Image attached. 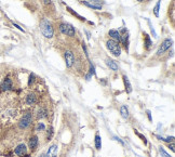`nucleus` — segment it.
Here are the masks:
<instances>
[{"mask_svg": "<svg viewBox=\"0 0 175 157\" xmlns=\"http://www.w3.org/2000/svg\"><path fill=\"white\" fill-rule=\"evenodd\" d=\"M40 30L46 38H52L53 35H54V29H53L52 24L46 19H42V21L40 22Z\"/></svg>", "mask_w": 175, "mask_h": 157, "instance_id": "obj_1", "label": "nucleus"}, {"mask_svg": "<svg viewBox=\"0 0 175 157\" xmlns=\"http://www.w3.org/2000/svg\"><path fill=\"white\" fill-rule=\"evenodd\" d=\"M106 47L115 57H119L121 54V47H120V42H118V41L109 39V40L106 41Z\"/></svg>", "mask_w": 175, "mask_h": 157, "instance_id": "obj_2", "label": "nucleus"}, {"mask_svg": "<svg viewBox=\"0 0 175 157\" xmlns=\"http://www.w3.org/2000/svg\"><path fill=\"white\" fill-rule=\"evenodd\" d=\"M60 30L61 33L66 35V36L69 37H74L76 35V30H75V27L71 25V24L68 23H62L60 25Z\"/></svg>", "mask_w": 175, "mask_h": 157, "instance_id": "obj_3", "label": "nucleus"}, {"mask_svg": "<svg viewBox=\"0 0 175 157\" xmlns=\"http://www.w3.org/2000/svg\"><path fill=\"white\" fill-rule=\"evenodd\" d=\"M31 119H33L31 113L25 114V115L22 117V119L20 120V124H19V126H20L21 129H25V128L28 127V126L30 125V123H31Z\"/></svg>", "mask_w": 175, "mask_h": 157, "instance_id": "obj_4", "label": "nucleus"}, {"mask_svg": "<svg viewBox=\"0 0 175 157\" xmlns=\"http://www.w3.org/2000/svg\"><path fill=\"white\" fill-rule=\"evenodd\" d=\"M172 46V40L171 39H169V38H166V39H164L163 40V42L161 44V46H160V48L158 49V51H157V54L158 55H161V54H163L165 52V51L168 50V49H170Z\"/></svg>", "mask_w": 175, "mask_h": 157, "instance_id": "obj_5", "label": "nucleus"}, {"mask_svg": "<svg viewBox=\"0 0 175 157\" xmlns=\"http://www.w3.org/2000/svg\"><path fill=\"white\" fill-rule=\"evenodd\" d=\"M64 57H65V63H66V66L68 68L73 66L74 63H75V57H74V53L71 51H66L65 54H64Z\"/></svg>", "mask_w": 175, "mask_h": 157, "instance_id": "obj_6", "label": "nucleus"}, {"mask_svg": "<svg viewBox=\"0 0 175 157\" xmlns=\"http://www.w3.org/2000/svg\"><path fill=\"white\" fill-rule=\"evenodd\" d=\"M15 154L19 155V156H25L27 153V147L25 144H20V145H17L16 148L14 150Z\"/></svg>", "mask_w": 175, "mask_h": 157, "instance_id": "obj_7", "label": "nucleus"}, {"mask_svg": "<svg viewBox=\"0 0 175 157\" xmlns=\"http://www.w3.org/2000/svg\"><path fill=\"white\" fill-rule=\"evenodd\" d=\"M0 88H1V90H4V91L11 90V89H12V80H11L9 77H7L4 80V82L1 84Z\"/></svg>", "mask_w": 175, "mask_h": 157, "instance_id": "obj_8", "label": "nucleus"}, {"mask_svg": "<svg viewBox=\"0 0 175 157\" xmlns=\"http://www.w3.org/2000/svg\"><path fill=\"white\" fill-rule=\"evenodd\" d=\"M120 44H122L126 48V50H129V33H124L121 35V39H120Z\"/></svg>", "mask_w": 175, "mask_h": 157, "instance_id": "obj_9", "label": "nucleus"}, {"mask_svg": "<svg viewBox=\"0 0 175 157\" xmlns=\"http://www.w3.org/2000/svg\"><path fill=\"white\" fill-rule=\"evenodd\" d=\"M108 35L111 37L112 40H116V41H118V42H120V39H121V35H120V33L117 29H110V30H109Z\"/></svg>", "mask_w": 175, "mask_h": 157, "instance_id": "obj_10", "label": "nucleus"}, {"mask_svg": "<svg viewBox=\"0 0 175 157\" xmlns=\"http://www.w3.org/2000/svg\"><path fill=\"white\" fill-rule=\"evenodd\" d=\"M57 145L56 144H53V145H51L49 148V151H48V153L46 154V157H56V155H57Z\"/></svg>", "mask_w": 175, "mask_h": 157, "instance_id": "obj_11", "label": "nucleus"}, {"mask_svg": "<svg viewBox=\"0 0 175 157\" xmlns=\"http://www.w3.org/2000/svg\"><path fill=\"white\" fill-rule=\"evenodd\" d=\"M106 64H107V66H108L111 70H114V72H118V70H119V67H118L117 63H116L115 61L110 60V59H107V60H106Z\"/></svg>", "mask_w": 175, "mask_h": 157, "instance_id": "obj_12", "label": "nucleus"}, {"mask_svg": "<svg viewBox=\"0 0 175 157\" xmlns=\"http://www.w3.org/2000/svg\"><path fill=\"white\" fill-rule=\"evenodd\" d=\"M122 78H123V84H124V87H126V91L128 92V93H131V92H132V86H131V84H130L129 78H128L126 75H123Z\"/></svg>", "mask_w": 175, "mask_h": 157, "instance_id": "obj_13", "label": "nucleus"}, {"mask_svg": "<svg viewBox=\"0 0 175 157\" xmlns=\"http://www.w3.org/2000/svg\"><path fill=\"white\" fill-rule=\"evenodd\" d=\"M28 145H29L30 150H35L38 145V138L36 135H34L29 139V142H28Z\"/></svg>", "mask_w": 175, "mask_h": 157, "instance_id": "obj_14", "label": "nucleus"}, {"mask_svg": "<svg viewBox=\"0 0 175 157\" xmlns=\"http://www.w3.org/2000/svg\"><path fill=\"white\" fill-rule=\"evenodd\" d=\"M144 38H145V41H144V44H145V49L146 50H149L150 47L152 44V41L150 39V37L147 35V34H144Z\"/></svg>", "mask_w": 175, "mask_h": 157, "instance_id": "obj_15", "label": "nucleus"}, {"mask_svg": "<svg viewBox=\"0 0 175 157\" xmlns=\"http://www.w3.org/2000/svg\"><path fill=\"white\" fill-rule=\"evenodd\" d=\"M120 114H121V116L124 118V119H128L129 118V110H128V107L126 105H122V106L120 107Z\"/></svg>", "mask_w": 175, "mask_h": 157, "instance_id": "obj_16", "label": "nucleus"}, {"mask_svg": "<svg viewBox=\"0 0 175 157\" xmlns=\"http://www.w3.org/2000/svg\"><path fill=\"white\" fill-rule=\"evenodd\" d=\"M37 102V97L35 94H28L26 97V103L28 105H33Z\"/></svg>", "mask_w": 175, "mask_h": 157, "instance_id": "obj_17", "label": "nucleus"}, {"mask_svg": "<svg viewBox=\"0 0 175 157\" xmlns=\"http://www.w3.org/2000/svg\"><path fill=\"white\" fill-rule=\"evenodd\" d=\"M83 4H84V6H86V7L91 8V9H94V10H101V9H102V6H99V4H91V2H88V1H83Z\"/></svg>", "mask_w": 175, "mask_h": 157, "instance_id": "obj_18", "label": "nucleus"}, {"mask_svg": "<svg viewBox=\"0 0 175 157\" xmlns=\"http://www.w3.org/2000/svg\"><path fill=\"white\" fill-rule=\"evenodd\" d=\"M95 147L96 150H101L102 148V139H101L99 133L95 134Z\"/></svg>", "mask_w": 175, "mask_h": 157, "instance_id": "obj_19", "label": "nucleus"}, {"mask_svg": "<svg viewBox=\"0 0 175 157\" xmlns=\"http://www.w3.org/2000/svg\"><path fill=\"white\" fill-rule=\"evenodd\" d=\"M46 114H48V112H46V108H44V107H41V108L38 110L37 117H38V118H44V117H46Z\"/></svg>", "mask_w": 175, "mask_h": 157, "instance_id": "obj_20", "label": "nucleus"}, {"mask_svg": "<svg viewBox=\"0 0 175 157\" xmlns=\"http://www.w3.org/2000/svg\"><path fill=\"white\" fill-rule=\"evenodd\" d=\"M157 139L161 141H164V142H168V143H172V142H174V137H170V138H163V137H160V135H156Z\"/></svg>", "mask_w": 175, "mask_h": 157, "instance_id": "obj_21", "label": "nucleus"}, {"mask_svg": "<svg viewBox=\"0 0 175 157\" xmlns=\"http://www.w3.org/2000/svg\"><path fill=\"white\" fill-rule=\"evenodd\" d=\"M160 4H161V0H158L157 4H156L155 8H154V13L157 17L159 16V11H160Z\"/></svg>", "mask_w": 175, "mask_h": 157, "instance_id": "obj_22", "label": "nucleus"}, {"mask_svg": "<svg viewBox=\"0 0 175 157\" xmlns=\"http://www.w3.org/2000/svg\"><path fill=\"white\" fill-rule=\"evenodd\" d=\"M159 152H160V154H161V156L162 157H172L170 154H168L166 152H165V150L163 148L162 146H160L159 147Z\"/></svg>", "mask_w": 175, "mask_h": 157, "instance_id": "obj_23", "label": "nucleus"}, {"mask_svg": "<svg viewBox=\"0 0 175 157\" xmlns=\"http://www.w3.org/2000/svg\"><path fill=\"white\" fill-rule=\"evenodd\" d=\"M67 10L69 11V12H70V13H71V14H74V15H75V16H77V17H78V19H79L80 21H86V19H84V17L80 16L79 14H77L76 12H74V11H73V9H70L69 7H67Z\"/></svg>", "mask_w": 175, "mask_h": 157, "instance_id": "obj_24", "label": "nucleus"}, {"mask_svg": "<svg viewBox=\"0 0 175 157\" xmlns=\"http://www.w3.org/2000/svg\"><path fill=\"white\" fill-rule=\"evenodd\" d=\"M134 132H135V134H137V135H139V137L141 138V139H142V141H143V142H144V144H145V145H146V144H147V140H146V138L144 137L143 134L139 133V131H137V130H134Z\"/></svg>", "mask_w": 175, "mask_h": 157, "instance_id": "obj_25", "label": "nucleus"}, {"mask_svg": "<svg viewBox=\"0 0 175 157\" xmlns=\"http://www.w3.org/2000/svg\"><path fill=\"white\" fill-rule=\"evenodd\" d=\"M46 129V126L42 124V123H39L38 126H37V131H43Z\"/></svg>", "mask_w": 175, "mask_h": 157, "instance_id": "obj_26", "label": "nucleus"}, {"mask_svg": "<svg viewBox=\"0 0 175 157\" xmlns=\"http://www.w3.org/2000/svg\"><path fill=\"white\" fill-rule=\"evenodd\" d=\"M34 81H35V75L31 74L29 76V80H28V86H31L34 84Z\"/></svg>", "mask_w": 175, "mask_h": 157, "instance_id": "obj_27", "label": "nucleus"}, {"mask_svg": "<svg viewBox=\"0 0 175 157\" xmlns=\"http://www.w3.org/2000/svg\"><path fill=\"white\" fill-rule=\"evenodd\" d=\"M90 74L91 75H95V68H94V66H93L92 64L90 63Z\"/></svg>", "mask_w": 175, "mask_h": 157, "instance_id": "obj_28", "label": "nucleus"}, {"mask_svg": "<svg viewBox=\"0 0 175 157\" xmlns=\"http://www.w3.org/2000/svg\"><path fill=\"white\" fill-rule=\"evenodd\" d=\"M82 49H83V51H84V54H86V59H89V53H88V50H86V47L84 44H82Z\"/></svg>", "mask_w": 175, "mask_h": 157, "instance_id": "obj_29", "label": "nucleus"}, {"mask_svg": "<svg viewBox=\"0 0 175 157\" xmlns=\"http://www.w3.org/2000/svg\"><path fill=\"white\" fill-rule=\"evenodd\" d=\"M13 25H14V27H16L17 29H20L21 32H23V33H24V29H23V28H22V27L20 26V25H17V24H15V23H13Z\"/></svg>", "mask_w": 175, "mask_h": 157, "instance_id": "obj_30", "label": "nucleus"}, {"mask_svg": "<svg viewBox=\"0 0 175 157\" xmlns=\"http://www.w3.org/2000/svg\"><path fill=\"white\" fill-rule=\"evenodd\" d=\"M86 1H88V2H92V4H97L99 2V0H86Z\"/></svg>", "mask_w": 175, "mask_h": 157, "instance_id": "obj_31", "label": "nucleus"}, {"mask_svg": "<svg viewBox=\"0 0 175 157\" xmlns=\"http://www.w3.org/2000/svg\"><path fill=\"white\" fill-rule=\"evenodd\" d=\"M169 148H171V150L173 151V152H174V151H175V148H174V144H173V142H172L171 144L169 143Z\"/></svg>", "mask_w": 175, "mask_h": 157, "instance_id": "obj_32", "label": "nucleus"}, {"mask_svg": "<svg viewBox=\"0 0 175 157\" xmlns=\"http://www.w3.org/2000/svg\"><path fill=\"white\" fill-rule=\"evenodd\" d=\"M146 113H147V116H148V119L150 121L152 120V118H151V115H150V110H147V112H146Z\"/></svg>", "mask_w": 175, "mask_h": 157, "instance_id": "obj_33", "label": "nucleus"}, {"mask_svg": "<svg viewBox=\"0 0 175 157\" xmlns=\"http://www.w3.org/2000/svg\"><path fill=\"white\" fill-rule=\"evenodd\" d=\"M115 140H117V141H119V142H120V143H121V144H122V145H123V144H124V143H123V142H122V141L120 140L119 138H117V137H115Z\"/></svg>", "mask_w": 175, "mask_h": 157, "instance_id": "obj_34", "label": "nucleus"}, {"mask_svg": "<svg viewBox=\"0 0 175 157\" xmlns=\"http://www.w3.org/2000/svg\"><path fill=\"white\" fill-rule=\"evenodd\" d=\"M43 2L46 4H51V0H43Z\"/></svg>", "mask_w": 175, "mask_h": 157, "instance_id": "obj_35", "label": "nucleus"}, {"mask_svg": "<svg viewBox=\"0 0 175 157\" xmlns=\"http://www.w3.org/2000/svg\"><path fill=\"white\" fill-rule=\"evenodd\" d=\"M38 157H46V154H41V155H39Z\"/></svg>", "mask_w": 175, "mask_h": 157, "instance_id": "obj_36", "label": "nucleus"}, {"mask_svg": "<svg viewBox=\"0 0 175 157\" xmlns=\"http://www.w3.org/2000/svg\"><path fill=\"white\" fill-rule=\"evenodd\" d=\"M137 1H139V2H142V1H143V0H137Z\"/></svg>", "mask_w": 175, "mask_h": 157, "instance_id": "obj_37", "label": "nucleus"}, {"mask_svg": "<svg viewBox=\"0 0 175 157\" xmlns=\"http://www.w3.org/2000/svg\"><path fill=\"white\" fill-rule=\"evenodd\" d=\"M147 1H150V0H147Z\"/></svg>", "mask_w": 175, "mask_h": 157, "instance_id": "obj_38", "label": "nucleus"}]
</instances>
